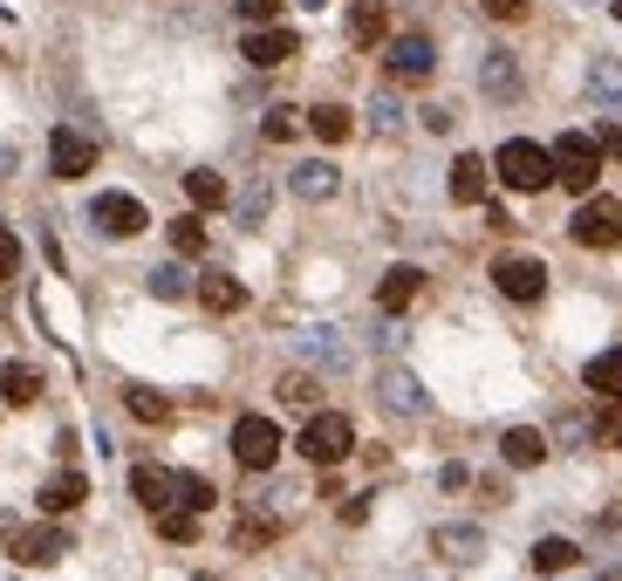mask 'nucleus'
I'll list each match as a JSON object with an SVG mask.
<instances>
[{
  "mask_svg": "<svg viewBox=\"0 0 622 581\" xmlns=\"http://www.w3.org/2000/svg\"><path fill=\"white\" fill-rule=\"evenodd\" d=\"M294 452H301L308 465H322V473H329V465H342L349 452H356V424H349V411H315V417L301 424Z\"/></svg>",
  "mask_w": 622,
  "mask_h": 581,
  "instance_id": "2",
  "label": "nucleus"
},
{
  "mask_svg": "<svg viewBox=\"0 0 622 581\" xmlns=\"http://www.w3.org/2000/svg\"><path fill=\"white\" fill-rule=\"evenodd\" d=\"M589 96H595L609 116H622V62H609V55H602V62L589 69Z\"/></svg>",
  "mask_w": 622,
  "mask_h": 581,
  "instance_id": "27",
  "label": "nucleus"
},
{
  "mask_svg": "<svg viewBox=\"0 0 622 581\" xmlns=\"http://www.w3.org/2000/svg\"><path fill=\"white\" fill-rule=\"evenodd\" d=\"M432 69H438V49H432V34H397L391 49H383V75L391 83H404V90H417V83H432Z\"/></svg>",
  "mask_w": 622,
  "mask_h": 581,
  "instance_id": "6",
  "label": "nucleus"
},
{
  "mask_svg": "<svg viewBox=\"0 0 622 581\" xmlns=\"http://www.w3.org/2000/svg\"><path fill=\"white\" fill-rule=\"evenodd\" d=\"M34 499H42V513H49V520H62V513H75V507L90 499V479L62 465V473H49V479H42V492H34Z\"/></svg>",
  "mask_w": 622,
  "mask_h": 581,
  "instance_id": "14",
  "label": "nucleus"
},
{
  "mask_svg": "<svg viewBox=\"0 0 622 581\" xmlns=\"http://www.w3.org/2000/svg\"><path fill=\"white\" fill-rule=\"evenodd\" d=\"M493 178L507 191H548L554 185V151L533 144V137H507L493 151Z\"/></svg>",
  "mask_w": 622,
  "mask_h": 581,
  "instance_id": "1",
  "label": "nucleus"
},
{
  "mask_svg": "<svg viewBox=\"0 0 622 581\" xmlns=\"http://www.w3.org/2000/svg\"><path fill=\"white\" fill-rule=\"evenodd\" d=\"M267 540H281V520L274 513H247L232 527V548H267Z\"/></svg>",
  "mask_w": 622,
  "mask_h": 581,
  "instance_id": "33",
  "label": "nucleus"
},
{
  "mask_svg": "<svg viewBox=\"0 0 622 581\" xmlns=\"http://www.w3.org/2000/svg\"><path fill=\"white\" fill-rule=\"evenodd\" d=\"M493 288L507 294V301H540V294H548V260H533V253H499V260H493Z\"/></svg>",
  "mask_w": 622,
  "mask_h": 581,
  "instance_id": "8",
  "label": "nucleus"
},
{
  "mask_svg": "<svg viewBox=\"0 0 622 581\" xmlns=\"http://www.w3.org/2000/svg\"><path fill=\"white\" fill-rule=\"evenodd\" d=\"M191 294H199V308H206V315H240V308H247V288L232 281V274H219V267L191 281Z\"/></svg>",
  "mask_w": 622,
  "mask_h": 581,
  "instance_id": "16",
  "label": "nucleus"
},
{
  "mask_svg": "<svg viewBox=\"0 0 622 581\" xmlns=\"http://www.w3.org/2000/svg\"><path fill=\"white\" fill-rule=\"evenodd\" d=\"M0 178H14V151H0Z\"/></svg>",
  "mask_w": 622,
  "mask_h": 581,
  "instance_id": "44",
  "label": "nucleus"
},
{
  "mask_svg": "<svg viewBox=\"0 0 622 581\" xmlns=\"http://www.w3.org/2000/svg\"><path fill=\"white\" fill-rule=\"evenodd\" d=\"M595 445L622 452V397H602V411H595Z\"/></svg>",
  "mask_w": 622,
  "mask_h": 581,
  "instance_id": "37",
  "label": "nucleus"
},
{
  "mask_svg": "<svg viewBox=\"0 0 622 581\" xmlns=\"http://www.w3.org/2000/svg\"><path fill=\"white\" fill-rule=\"evenodd\" d=\"M370 124L391 137V131H404V110H397V96L391 90H376V103H370Z\"/></svg>",
  "mask_w": 622,
  "mask_h": 581,
  "instance_id": "38",
  "label": "nucleus"
},
{
  "mask_svg": "<svg viewBox=\"0 0 622 581\" xmlns=\"http://www.w3.org/2000/svg\"><path fill=\"white\" fill-rule=\"evenodd\" d=\"M479 90H486L493 103H514V96H520V62H514L507 49H493V55L479 62Z\"/></svg>",
  "mask_w": 622,
  "mask_h": 581,
  "instance_id": "19",
  "label": "nucleus"
},
{
  "mask_svg": "<svg viewBox=\"0 0 622 581\" xmlns=\"http://www.w3.org/2000/svg\"><path fill=\"white\" fill-rule=\"evenodd\" d=\"M232 458H240L247 473H274V465H281V424L260 417V411L232 417Z\"/></svg>",
  "mask_w": 622,
  "mask_h": 581,
  "instance_id": "5",
  "label": "nucleus"
},
{
  "mask_svg": "<svg viewBox=\"0 0 622 581\" xmlns=\"http://www.w3.org/2000/svg\"><path fill=\"white\" fill-rule=\"evenodd\" d=\"M417 294H424V267H411V260L383 267V281H376V308H383V315H404Z\"/></svg>",
  "mask_w": 622,
  "mask_h": 581,
  "instance_id": "13",
  "label": "nucleus"
},
{
  "mask_svg": "<svg viewBox=\"0 0 622 581\" xmlns=\"http://www.w3.org/2000/svg\"><path fill=\"white\" fill-rule=\"evenodd\" d=\"M609 14H615V21H622V0H615V8H609Z\"/></svg>",
  "mask_w": 622,
  "mask_h": 581,
  "instance_id": "46",
  "label": "nucleus"
},
{
  "mask_svg": "<svg viewBox=\"0 0 622 581\" xmlns=\"http://www.w3.org/2000/svg\"><path fill=\"white\" fill-rule=\"evenodd\" d=\"M383 404H391V411H424V391H417V376L411 370H391V376H383Z\"/></svg>",
  "mask_w": 622,
  "mask_h": 581,
  "instance_id": "31",
  "label": "nucleus"
},
{
  "mask_svg": "<svg viewBox=\"0 0 622 581\" xmlns=\"http://www.w3.org/2000/svg\"><path fill=\"white\" fill-rule=\"evenodd\" d=\"M301 356L322 363V370H349V342L335 329H301Z\"/></svg>",
  "mask_w": 622,
  "mask_h": 581,
  "instance_id": "22",
  "label": "nucleus"
},
{
  "mask_svg": "<svg viewBox=\"0 0 622 581\" xmlns=\"http://www.w3.org/2000/svg\"><path fill=\"white\" fill-rule=\"evenodd\" d=\"M199 581H212V574H199Z\"/></svg>",
  "mask_w": 622,
  "mask_h": 581,
  "instance_id": "47",
  "label": "nucleus"
},
{
  "mask_svg": "<svg viewBox=\"0 0 622 581\" xmlns=\"http://www.w3.org/2000/svg\"><path fill=\"white\" fill-rule=\"evenodd\" d=\"M391 34V8L383 0H349V49H383Z\"/></svg>",
  "mask_w": 622,
  "mask_h": 581,
  "instance_id": "15",
  "label": "nucleus"
},
{
  "mask_svg": "<svg viewBox=\"0 0 622 581\" xmlns=\"http://www.w3.org/2000/svg\"><path fill=\"white\" fill-rule=\"evenodd\" d=\"M568 232H574V247H589V253H615V247H622V199H609V191H589V199L574 206Z\"/></svg>",
  "mask_w": 622,
  "mask_h": 581,
  "instance_id": "4",
  "label": "nucleus"
},
{
  "mask_svg": "<svg viewBox=\"0 0 622 581\" xmlns=\"http://www.w3.org/2000/svg\"><path fill=\"white\" fill-rule=\"evenodd\" d=\"M281 8H288V0H232V14H240V21H253V28H267Z\"/></svg>",
  "mask_w": 622,
  "mask_h": 581,
  "instance_id": "41",
  "label": "nucleus"
},
{
  "mask_svg": "<svg viewBox=\"0 0 622 581\" xmlns=\"http://www.w3.org/2000/svg\"><path fill=\"white\" fill-rule=\"evenodd\" d=\"M178 507H185V513H212V507H219L212 479H199V473H178Z\"/></svg>",
  "mask_w": 622,
  "mask_h": 581,
  "instance_id": "32",
  "label": "nucleus"
},
{
  "mask_svg": "<svg viewBox=\"0 0 622 581\" xmlns=\"http://www.w3.org/2000/svg\"><path fill=\"white\" fill-rule=\"evenodd\" d=\"M158 533L172 540V548H191V540H199V513H185V507H165V513H158Z\"/></svg>",
  "mask_w": 622,
  "mask_h": 581,
  "instance_id": "34",
  "label": "nucleus"
},
{
  "mask_svg": "<svg viewBox=\"0 0 622 581\" xmlns=\"http://www.w3.org/2000/svg\"><path fill=\"white\" fill-rule=\"evenodd\" d=\"M191 288V274H185V267H158V274H151V294H165V301H178Z\"/></svg>",
  "mask_w": 622,
  "mask_h": 581,
  "instance_id": "42",
  "label": "nucleus"
},
{
  "mask_svg": "<svg viewBox=\"0 0 622 581\" xmlns=\"http://www.w3.org/2000/svg\"><path fill=\"white\" fill-rule=\"evenodd\" d=\"M294 55H301V34H294V28H274V21L253 28L247 42H240V62H253V69H281V62H294Z\"/></svg>",
  "mask_w": 622,
  "mask_h": 581,
  "instance_id": "11",
  "label": "nucleus"
},
{
  "mask_svg": "<svg viewBox=\"0 0 622 581\" xmlns=\"http://www.w3.org/2000/svg\"><path fill=\"white\" fill-rule=\"evenodd\" d=\"M185 199L199 206V212H219V206L232 199V191H226V178H219V172H206V165H199V172H185Z\"/></svg>",
  "mask_w": 622,
  "mask_h": 581,
  "instance_id": "26",
  "label": "nucleus"
},
{
  "mask_svg": "<svg viewBox=\"0 0 622 581\" xmlns=\"http://www.w3.org/2000/svg\"><path fill=\"white\" fill-rule=\"evenodd\" d=\"M548 151H554V185H568V191H581V199H589L595 178H602V144H595L589 131H561Z\"/></svg>",
  "mask_w": 622,
  "mask_h": 581,
  "instance_id": "3",
  "label": "nucleus"
},
{
  "mask_svg": "<svg viewBox=\"0 0 622 581\" xmlns=\"http://www.w3.org/2000/svg\"><path fill=\"white\" fill-rule=\"evenodd\" d=\"M165 232H172L178 260H199V253H206V219H199V212H178V219H172Z\"/></svg>",
  "mask_w": 622,
  "mask_h": 581,
  "instance_id": "30",
  "label": "nucleus"
},
{
  "mask_svg": "<svg viewBox=\"0 0 622 581\" xmlns=\"http://www.w3.org/2000/svg\"><path fill=\"white\" fill-rule=\"evenodd\" d=\"M315 391H322V383H315V370H288V376L274 383V397H281V404H301V411L315 404Z\"/></svg>",
  "mask_w": 622,
  "mask_h": 581,
  "instance_id": "35",
  "label": "nucleus"
},
{
  "mask_svg": "<svg viewBox=\"0 0 622 581\" xmlns=\"http://www.w3.org/2000/svg\"><path fill=\"white\" fill-rule=\"evenodd\" d=\"M294 199H308V206H322V199H335L342 191V172L329 165V158H308V165H294Z\"/></svg>",
  "mask_w": 622,
  "mask_h": 581,
  "instance_id": "17",
  "label": "nucleus"
},
{
  "mask_svg": "<svg viewBox=\"0 0 622 581\" xmlns=\"http://www.w3.org/2000/svg\"><path fill=\"white\" fill-rule=\"evenodd\" d=\"M34 397H42V370H34V363H8V370H0V404L28 411Z\"/></svg>",
  "mask_w": 622,
  "mask_h": 581,
  "instance_id": "21",
  "label": "nucleus"
},
{
  "mask_svg": "<svg viewBox=\"0 0 622 581\" xmlns=\"http://www.w3.org/2000/svg\"><path fill=\"white\" fill-rule=\"evenodd\" d=\"M486 172H493L486 158L458 151V158H452V178H445V185H452V199H458V206H486Z\"/></svg>",
  "mask_w": 622,
  "mask_h": 581,
  "instance_id": "18",
  "label": "nucleus"
},
{
  "mask_svg": "<svg viewBox=\"0 0 622 581\" xmlns=\"http://www.w3.org/2000/svg\"><path fill=\"white\" fill-rule=\"evenodd\" d=\"M473 8H479L486 21H527V14H533V0H473Z\"/></svg>",
  "mask_w": 622,
  "mask_h": 581,
  "instance_id": "40",
  "label": "nucleus"
},
{
  "mask_svg": "<svg viewBox=\"0 0 622 581\" xmlns=\"http://www.w3.org/2000/svg\"><path fill=\"white\" fill-rule=\"evenodd\" d=\"M499 458H507L514 473H527V465H540V458H548V438H540L533 424H514V432L499 438Z\"/></svg>",
  "mask_w": 622,
  "mask_h": 581,
  "instance_id": "20",
  "label": "nucleus"
},
{
  "mask_svg": "<svg viewBox=\"0 0 622 581\" xmlns=\"http://www.w3.org/2000/svg\"><path fill=\"white\" fill-rule=\"evenodd\" d=\"M8 548H14V561H21V568H55L62 554H75V540H69V527H55V520H49V527H21V533L8 540Z\"/></svg>",
  "mask_w": 622,
  "mask_h": 581,
  "instance_id": "9",
  "label": "nucleus"
},
{
  "mask_svg": "<svg viewBox=\"0 0 622 581\" xmlns=\"http://www.w3.org/2000/svg\"><path fill=\"white\" fill-rule=\"evenodd\" d=\"M602 581H622V568H602Z\"/></svg>",
  "mask_w": 622,
  "mask_h": 581,
  "instance_id": "45",
  "label": "nucleus"
},
{
  "mask_svg": "<svg viewBox=\"0 0 622 581\" xmlns=\"http://www.w3.org/2000/svg\"><path fill=\"white\" fill-rule=\"evenodd\" d=\"M131 499L144 513L178 507V473H165V465H131Z\"/></svg>",
  "mask_w": 622,
  "mask_h": 581,
  "instance_id": "12",
  "label": "nucleus"
},
{
  "mask_svg": "<svg viewBox=\"0 0 622 581\" xmlns=\"http://www.w3.org/2000/svg\"><path fill=\"white\" fill-rule=\"evenodd\" d=\"M581 383H589L595 397H622V349H602V356H589Z\"/></svg>",
  "mask_w": 622,
  "mask_h": 581,
  "instance_id": "24",
  "label": "nucleus"
},
{
  "mask_svg": "<svg viewBox=\"0 0 622 581\" xmlns=\"http://www.w3.org/2000/svg\"><path fill=\"white\" fill-rule=\"evenodd\" d=\"M294 131H301V110H294V103H274V110H267V124H260L267 144H288Z\"/></svg>",
  "mask_w": 622,
  "mask_h": 581,
  "instance_id": "36",
  "label": "nucleus"
},
{
  "mask_svg": "<svg viewBox=\"0 0 622 581\" xmlns=\"http://www.w3.org/2000/svg\"><path fill=\"white\" fill-rule=\"evenodd\" d=\"M432 548H438L445 561H479L486 533H479V527H438V533H432Z\"/></svg>",
  "mask_w": 622,
  "mask_h": 581,
  "instance_id": "25",
  "label": "nucleus"
},
{
  "mask_svg": "<svg viewBox=\"0 0 622 581\" xmlns=\"http://www.w3.org/2000/svg\"><path fill=\"white\" fill-rule=\"evenodd\" d=\"M308 131H315L322 144H342L349 131H356V116H349L342 103H315V110H308Z\"/></svg>",
  "mask_w": 622,
  "mask_h": 581,
  "instance_id": "29",
  "label": "nucleus"
},
{
  "mask_svg": "<svg viewBox=\"0 0 622 581\" xmlns=\"http://www.w3.org/2000/svg\"><path fill=\"white\" fill-rule=\"evenodd\" d=\"M49 172H55L62 185L90 178V172H96V137H83V131H55V137H49Z\"/></svg>",
  "mask_w": 622,
  "mask_h": 581,
  "instance_id": "10",
  "label": "nucleus"
},
{
  "mask_svg": "<svg viewBox=\"0 0 622 581\" xmlns=\"http://www.w3.org/2000/svg\"><path fill=\"white\" fill-rule=\"evenodd\" d=\"M90 226L103 232V240H137V232L151 226V212H144L137 191H103V199L90 206Z\"/></svg>",
  "mask_w": 622,
  "mask_h": 581,
  "instance_id": "7",
  "label": "nucleus"
},
{
  "mask_svg": "<svg viewBox=\"0 0 622 581\" xmlns=\"http://www.w3.org/2000/svg\"><path fill=\"white\" fill-rule=\"evenodd\" d=\"M21 274V232L0 219V281H14Z\"/></svg>",
  "mask_w": 622,
  "mask_h": 581,
  "instance_id": "39",
  "label": "nucleus"
},
{
  "mask_svg": "<svg viewBox=\"0 0 622 581\" xmlns=\"http://www.w3.org/2000/svg\"><path fill=\"white\" fill-rule=\"evenodd\" d=\"M124 411H131L137 424H172V397H158L151 383H131V391H124Z\"/></svg>",
  "mask_w": 622,
  "mask_h": 581,
  "instance_id": "28",
  "label": "nucleus"
},
{
  "mask_svg": "<svg viewBox=\"0 0 622 581\" xmlns=\"http://www.w3.org/2000/svg\"><path fill=\"white\" fill-rule=\"evenodd\" d=\"M14 533H21V520H14V513H0V540H14Z\"/></svg>",
  "mask_w": 622,
  "mask_h": 581,
  "instance_id": "43",
  "label": "nucleus"
},
{
  "mask_svg": "<svg viewBox=\"0 0 622 581\" xmlns=\"http://www.w3.org/2000/svg\"><path fill=\"white\" fill-rule=\"evenodd\" d=\"M527 561H533V574H568L581 561V548H574V540H561V533H540Z\"/></svg>",
  "mask_w": 622,
  "mask_h": 581,
  "instance_id": "23",
  "label": "nucleus"
}]
</instances>
